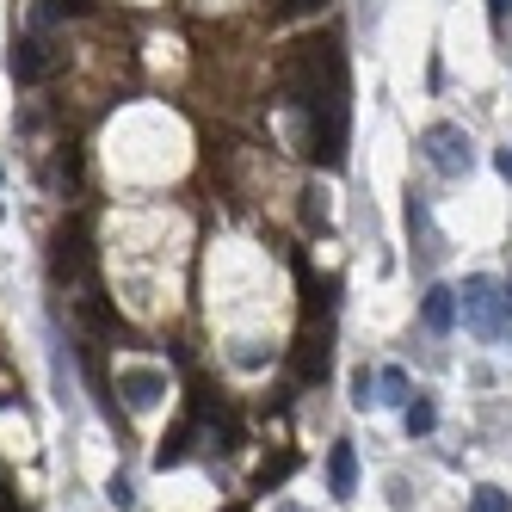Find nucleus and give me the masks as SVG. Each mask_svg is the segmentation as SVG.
Wrapping results in <instances>:
<instances>
[{
    "mask_svg": "<svg viewBox=\"0 0 512 512\" xmlns=\"http://www.w3.org/2000/svg\"><path fill=\"white\" fill-rule=\"evenodd\" d=\"M420 149H426V161L445 173V179H463V173L475 167V149H469V136H463L457 124H426Z\"/></svg>",
    "mask_w": 512,
    "mask_h": 512,
    "instance_id": "f257e3e1",
    "label": "nucleus"
},
{
    "mask_svg": "<svg viewBox=\"0 0 512 512\" xmlns=\"http://www.w3.org/2000/svg\"><path fill=\"white\" fill-rule=\"evenodd\" d=\"M500 309H506V297H500V284L494 278H463V290H457V315L475 327V334H500Z\"/></svg>",
    "mask_w": 512,
    "mask_h": 512,
    "instance_id": "f03ea898",
    "label": "nucleus"
},
{
    "mask_svg": "<svg viewBox=\"0 0 512 512\" xmlns=\"http://www.w3.org/2000/svg\"><path fill=\"white\" fill-rule=\"evenodd\" d=\"M118 395L130 401L136 414H149V408L167 401V371H155V364H124V371H118Z\"/></svg>",
    "mask_w": 512,
    "mask_h": 512,
    "instance_id": "7ed1b4c3",
    "label": "nucleus"
},
{
    "mask_svg": "<svg viewBox=\"0 0 512 512\" xmlns=\"http://www.w3.org/2000/svg\"><path fill=\"white\" fill-rule=\"evenodd\" d=\"M7 68H13V81H19V87H31V81H44V75H50V50H44L38 38H19L13 56H7Z\"/></svg>",
    "mask_w": 512,
    "mask_h": 512,
    "instance_id": "20e7f679",
    "label": "nucleus"
},
{
    "mask_svg": "<svg viewBox=\"0 0 512 512\" xmlns=\"http://www.w3.org/2000/svg\"><path fill=\"white\" fill-rule=\"evenodd\" d=\"M327 488H334V500H352L358 494V451L346 445V438L327 451Z\"/></svg>",
    "mask_w": 512,
    "mask_h": 512,
    "instance_id": "39448f33",
    "label": "nucleus"
},
{
    "mask_svg": "<svg viewBox=\"0 0 512 512\" xmlns=\"http://www.w3.org/2000/svg\"><path fill=\"white\" fill-rule=\"evenodd\" d=\"M420 321H426V334H451V327H457V290L451 284H432L426 303H420Z\"/></svg>",
    "mask_w": 512,
    "mask_h": 512,
    "instance_id": "423d86ee",
    "label": "nucleus"
},
{
    "mask_svg": "<svg viewBox=\"0 0 512 512\" xmlns=\"http://www.w3.org/2000/svg\"><path fill=\"white\" fill-rule=\"evenodd\" d=\"M469 512H512V494H500V488H475Z\"/></svg>",
    "mask_w": 512,
    "mask_h": 512,
    "instance_id": "0eeeda50",
    "label": "nucleus"
},
{
    "mask_svg": "<svg viewBox=\"0 0 512 512\" xmlns=\"http://www.w3.org/2000/svg\"><path fill=\"white\" fill-rule=\"evenodd\" d=\"M377 389H383L377 401H408V377H401V371H395V364H389V371L377 377Z\"/></svg>",
    "mask_w": 512,
    "mask_h": 512,
    "instance_id": "6e6552de",
    "label": "nucleus"
},
{
    "mask_svg": "<svg viewBox=\"0 0 512 512\" xmlns=\"http://www.w3.org/2000/svg\"><path fill=\"white\" fill-rule=\"evenodd\" d=\"M438 426V408L432 401H408V432H432Z\"/></svg>",
    "mask_w": 512,
    "mask_h": 512,
    "instance_id": "1a4fd4ad",
    "label": "nucleus"
},
{
    "mask_svg": "<svg viewBox=\"0 0 512 512\" xmlns=\"http://www.w3.org/2000/svg\"><path fill=\"white\" fill-rule=\"evenodd\" d=\"M371 389H377V377H371V371H352V401H358V408H364V401H377Z\"/></svg>",
    "mask_w": 512,
    "mask_h": 512,
    "instance_id": "9d476101",
    "label": "nucleus"
},
{
    "mask_svg": "<svg viewBox=\"0 0 512 512\" xmlns=\"http://www.w3.org/2000/svg\"><path fill=\"white\" fill-rule=\"evenodd\" d=\"M105 500H112V506H130V500H136V488L124 482V475H112V482H105Z\"/></svg>",
    "mask_w": 512,
    "mask_h": 512,
    "instance_id": "9b49d317",
    "label": "nucleus"
},
{
    "mask_svg": "<svg viewBox=\"0 0 512 512\" xmlns=\"http://www.w3.org/2000/svg\"><path fill=\"white\" fill-rule=\"evenodd\" d=\"M506 13H512V0H488V19L494 25H506Z\"/></svg>",
    "mask_w": 512,
    "mask_h": 512,
    "instance_id": "f8f14e48",
    "label": "nucleus"
},
{
    "mask_svg": "<svg viewBox=\"0 0 512 512\" xmlns=\"http://www.w3.org/2000/svg\"><path fill=\"white\" fill-rule=\"evenodd\" d=\"M500 173H506V179H512V149H506V155H500Z\"/></svg>",
    "mask_w": 512,
    "mask_h": 512,
    "instance_id": "ddd939ff",
    "label": "nucleus"
},
{
    "mask_svg": "<svg viewBox=\"0 0 512 512\" xmlns=\"http://www.w3.org/2000/svg\"><path fill=\"white\" fill-rule=\"evenodd\" d=\"M506 303H512V297H506Z\"/></svg>",
    "mask_w": 512,
    "mask_h": 512,
    "instance_id": "4468645a",
    "label": "nucleus"
}]
</instances>
